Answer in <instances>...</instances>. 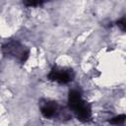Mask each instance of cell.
<instances>
[{
	"mask_svg": "<svg viewBox=\"0 0 126 126\" xmlns=\"http://www.w3.org/2000/svg\"><path fill=\"white\" fill-rule=\"evenodd\" d=\"M117 26L124 32H126V17L121 18L120 20L117 21Z\"/></svg>",
	"mask_w": 126,
	"mask_h": 126,
	"instance_id": "6",
	"label": "cell"
},
{
	"mask_svg": "<svg viewBox=\"0 0 126 126\" xmlns=\"http://www.w3.org/2000/svg\"><path fill=\"white\" fill-rule=\"evenodd\" d=\"M3 51L14 57H17L22 63H24L29 57V50H27L20 42L18 41H10L6 45L3 46Z\"/></svg>",
	"mask_w": 126,
	"mask_h": 126,
	"instance_id": "2",
	"label": "cell"
},
{
	"mask_svg": "<svg viewBox=\"0 0 126 126\" xmlns=\"http://www.w3.org/2000/svg\"><path fill=\"white\" fill-rule=\"evenodd\" d=\"M48 78L52 81H55L60 84H67L71 82L74 78V74L72 70H67V69H61L54 67L50 73L48 74Z\"/></svg>",
	"mask_w": 126,
	"mask_h": 126,
	"instance_id": "3",
	"label": "cell"
},
{
	"mask_svg": "<svg viewBox=\"0 0 126 126\" xmlns=\"http://www.w3.org/2000/svg\"><path fill=\"white\" fill-rule=\"evenodd\" d=\"M26 4L30 7L32 6H37V5H40V2H26Z\"/></svg>",
	"mask_w": 126,
	"mask_h": 126,
	"instance_id": "7",
	"label": "cell"
},
{
	"mask_svg": "<svg viewBox=\"0 0 126 126\" xmlns=\"http://www.w3.org/2000/svg\"><path fill=\"white\" fill-rule=\"evenodd\" d=\"M68 101L70 108L77 115L78 119H80L81 121H88L91 118V106L82 98L81 94L78 91L73 90L69 93Z\"/></svg>",
	"mask_w": 126,
	"mask_h": 126,
	"instance_id": "1",
	"label": "cell"
},
{
	"mask_svg": "<svg viewBox=\"0 0 126 126\" xmlns=\"http://www.w3.org/2000/svg\"><path fill=\"white\" fill-rule=\"evenodd\" d=\"M125 120H126V115L125 114H120V115H117V116L113 117L110 120V123L114 124V125H120V124L124 123Z\"/></svg>",
	"mask_w": 126,
	"mask_h": 126,
	"instance_id": "5",
	"label": "cell"
},
{
	"mask_svg": "<svg viewBox=\"0 0 126 126\" xmlns=\"http://www.w3.org/2000/svg\"><path fill=\"white\" fill-rule=\"evenodd\" d=\"M56 110H57V106H56V103H53V102H48L46 104H44L42 107H41V113L44 117L46 118H50L52 116L55 115L56 113Z\"/></svg>",
	"mask_w": 126,
	"mask_h": 126,
	"instance_id": "4",
	"label": "cell"
}]
</instances>
